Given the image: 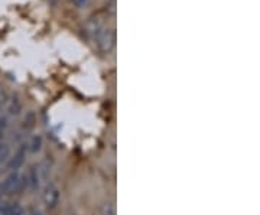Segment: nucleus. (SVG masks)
I'll return each instance as SVG.
<instances>
[{"label": "nucleus", "mask_w": 260, "mask_h": 215, "mask_svg": "<svg viewBox=\"0 0 260 215\" xmlns=\"http://www.w3.org/2000/svg\"><path fill=\"white\" fill-rule=\"evenodd\" d=\"M84 32L90 41L103 52H109L114 45V33L110 28H107L100 19L93 18L84 26Z\"/></svg>", "instance_id": "1"}, {"label": "nucleus", "mask_w": 260, "mask_h": 215, "mask_svg": "<svg viewBox=\"0 0 260 215\" xmlns=\"http://www.w3.org/2000/svg\"><path fill=\"white\" fill-rule=\"evenodd\" d=\"M25 188H28L26 175H22L19 170H12L0 184V197L10 195V194H19Z\"/></svg>", "instance_id": "2"}, {"label": "nucleus", "mask_w": 260, "mask_h": 215, "mask_svg": "<svg viewBox=\"0 0 260 215\" xmlns=\"http://www.w3.org/2000/svg\"><path fill=\"white\" fill-rule=\"evenodd\" d=\"M28 153V143L26 141H22L18 146V149L13 152V155L6 160V169L9 172H12V170H19V169L22 168V165L25 163Z\"/></svg>", "instance_id": "3"}, {"label": "nucleus", "mask_w": 260, "mask_h": 215, "mask_svg": "<svg viewBox=\"0 0 260 215\" xmlns=\"http://www.w3.org/2000/svg\"><path fill=\"white\" fill-rule=\"evenodd\" d=\"M22 107L23 105H22V101H20V98H19L18 95H9L8 100H6L5 107H3V110H5L3 114H6L9 119L18 117L20 112H22Z\"/></svg>", "instance_id": "4"}, {"label": "nucleus", "mask_w": 260, "mask_h": 215, "mask_svg": "<svg viewBox=\"0 0 260 215\" xmlns=\"http://www.w3.org/2000/svg\"><path fill=\"white\" fill-rule=\"evenodd\" d=\"M59 189L54 184H49L45 188V192H44V204L47 206L48 209H54L58 202H59Z\"/></svg>", "instance_id": "5"}, {"label": "nucleus", "mask_w": 260, "mask_h": 215, "mask_svg": "<svg viewBox=\"0 0 260 215\" xmlns=\"http://www.w3.org/2000/svg\"><path fill=\"white\" fill-rule=\"evenodd\" d=\"M35 123H37V119H35V114L32 112H29L26 116H25V119L22 120V124H20V130H19V134H22V133H29V131L32 130L34 127H35Z\"/></svg>", "instance_id": "6"}, {"label": "nucleus", "mask_w": 260, "mask_h": 215, "mask_svg": "<svg viewBox=\"0 0 260 215\" xmlns=\"http://www.w3.org/2000/svg\"><path fill=\"white\" fill-rule=\"evenodd\" d=\"M26 143H28L29 153H38L39 150L42 149V143H44V140H42V136H41V134H35V136H32V137L29 139V141H26Z\"/></svg>", "instance_id": "7"}, {"label": "nucleus", "mask_w": 260, "mask_h": 215, "mask_svg": "<svg viewBox=\"0 0 260 215\" xmlns=\"http://www.w3.org/2000/svg\"><path fill=\"white\" fill-rule=\"evenodd\" d=\"M10 120H12V119H9L6 114H2V116H0V141L3 140L5 134L9 130Z\"/></svg>", "instance_id": "8"}, {"label": "nucleus", "mask_w": 260, "mask_h": 215, "mask_svg": "<svg viewBox=\"0 0 260 215\" xmlns=\"http://www.w3.org/2000/svg\"><path fill=\"white\" fill-rule=\"evenodd\" d=\"M73 2V5L75 6V9L78 10H83L85 8H88V5L91 3V0H71Z\"/></svg>", "instance_id": "9"}, {"label": "nucleus", "mask_w": 260, "mask_h": 215, "mask_svg": "<svg viewBox=\"0 0 260 215\" xmlns=\"http://www.w3.org/2000/svg\"><path fill=\"white\" fill-rule=\"evenodd\" d=\"M104 215H116V208L113 204H106V211Z\"/></svg>", "instance_id": "10"}, {"label": "nucleus", "mask_w": 260, "mask_h": 215, "mask_svg": "<svg viewBox=\"0 0 260 215\" xmlns=\"http://www.w3.org/2000/svg\"><path fill=\"white\" fill-rule=\"evenodd\" d=\"M28 215H41V212H39V211H37V209H35V211H30V212H29Z\"/></svg>", "instance_id": "11"}]
</instances>
